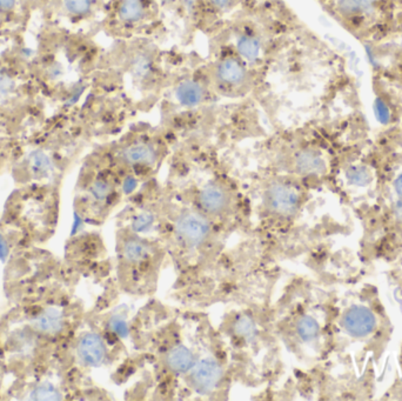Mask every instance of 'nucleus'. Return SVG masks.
<instances>
[{"label":"nucleus","mask_w":402,"mask_h":401,"mask_svg":"<svg viewBox=\"0 0 402 401\" xmlns=\"http://www.w3.org/2000/svg\"><path fill=\"white\" fill-rule=\"evenodd\" d=\"M374 112L377 114V119L381 123H387L391 117V112L388 109L387 106L382 100L377 99V102H374Z\"/></svg>","instance_id":"obj_25"},{"label":"nucleus","mask_w":402,"mask_h":401,"mask_svg":"<svg viewBox=\"0 0 402 401\" xmlns=\"http://www.w3.org/2000/svg\"><path fill=\"white\" fill-rule=\"evenodd\" d=\"M348 182L356 186H365L372 179L370 171L366 168H351L346 172Z\"/></svg>","instance_id":"obj_22"},{"label":"nucleus","mask_w":402,"mask_h":401,"mask_svg":"<svg viewBox=\"0 0 402 401\" xmlns=\"http://www.w3.org/2000/svg\"><path fill=\"white\" fill-rule=\"evenodd\" d=\"M297 31V18L283 0H246L236 15L208 39L210 45L232 50L257 74Z\"/></svg>","instance_id":"obj_2"},{"label":"nucleus","mask_w":402,"mask_h":401,"mask_svg":"<svg viewBox=\"0 0 402 401\" xmlns=\"http://www.w3.org/2000/svg\"><path fill=\"white\" fill-rule=\"evenodd\" d=\"M8 247L4 239L0 237V259L4 260L8 257Z\"/></svg>","instance_id":"obj_29"},{"label":"nucleus","mask_w":402,"mask_h":401,"mask_svg":"<svg viewBox=\"0 0 402 401\" xmlns=\"http://www.w3.org/2000/svg\"><path fill=\"white\" fill-rule=\"evenodd\" d=\"M246 0H192L191 25L205 36H213L236 15Z\"/></svg>","instance_id":"obj_5"},{"label":"nucleus","mask_w":402,"mask_h":401,"mask_svg":"<svg viewBox=\"0 0 402 401\" xmlns=\"http://www.w3.org/2000/svg\"><path fill=\"white\" fill-rule=\"evenodd\" d=\"M344 325L353 336L365 337L373 331L375 319L372 312L365 307H353L344 315Z\"/></svg>","instance_id":"obj_13"},{"label":"nucleus","mask_w":402,"mask_h":401,"mask_svg":"<svg viewBox=\"0 0 402 401\" xmlns=\"http://www.w3.org/2000/svg\"><path fill=\"white\" fill-rule=\"evenodd\" d=\"M15 5V0H0V11H10Z\"/></svg>","instance_id":"obj_28"},{"label":"nucleus","mask_w":402,"mask_h":401,"mask_svg":"<svg viewBox=\"0 0 402 401\" xmlns=\"http://www.w3.org/2000/svg\"><path fill=\"white\" fill-rule=\"evenodd\" d=\"M196 201L205 215L220 217L232 210L234 196L224 182L210 180L200 187Z\"/></svg>","instance_id":"obj_8"},{"label":"nucleus","mask_w":402,"mask_h":401,"mask_svg":"<svg viewBox=\"0 0 402 401\" xmlns=\"http://www.w3.org/2000/svg\"><path fill=\"white\" fill-rule=\"evenodd\" d=\"M395 190H396V193L402 198V175L395 182Z\"/></svg>","instance_id":"obj_30"},{"label":"nucleus","mask_w":402,"mask_h":401,"mask_svg":"<svg viewBox=\"0 0 402 401\" xmlns=\"http://www.w3.org/2000/svg\"><path fill=\"white\" fill-rule=\"evenodd\" d=\"M105 27L116 41L160 39L165 31L163 8L158 0H109Z\"/></svg>","instance_id":"obj_4"},{"label":"nucleus","mask_w":402,"mask_h":401,"mask_svg":"<svg viewBox=\"0 0 402 401\" xmlns=\"http://www.w3.org/2000/svg\"><path fill=\"white\" fill-rule=\"evenodd\" d=\"M167 367L175 373L187 372L193 366V354L185 346H177L167 353Z\"/></svg>","instance_id":"obj_15"},{"label":"nucleus","mask_w":402,"mask_h":401,"mask_svg":"<svg viewBox=\"0 0 402 401\" xmlns=\"http://www.w3.org/2000/svg\"><path fill=\"white\" fill-rule=\"evenodd\" d=\"M297 334L304 341L314 339L319 334V324L311 317L301 318L297 325Z\"/></svg>","instance_id":"obj_19"},{"label":"nucleus","mask_w":402,"mask_h":401,"mask_svg":"<svg viewBox=\"0 0 402 401\" xmlns=\"http://www.w3.org/2000/svg\"><path fill=\"white\" fill-rule=\"evenodd\" d=\"M33 400H60L62 394L51 383H43L31 392Z\"/></svg>","instance_id":"obj_21"},{"label":"nucleus","mask_w":402,"mask_h":401,"mask_svg":"<svg viewBox=\"0 0 402 401\" xmlns=\"http://www.w3.org/2000/svg\"><path fill=\"white\" fill-rule=\"evenodd\" d=\"M80 360L91 367H97L104 362L106 358L105 344L95 333H87L80 339L76 348Z\"/></svg>","instance_id":"obj_11"},{"label":"nucleus","mask_w":402,"mask_h":401,"mask_svg":"<svg viewBox=\"0 0 402 401\" xmlns=\"http://www.w3.org/2000/svg\"><path fill=\"white\" fill-rule=\"evenodd\" d=\"M234 329L238 336L243 337L245 339H250L255 336V325L248 317L240 318L239 320L236 321Z\"/></svg>","instance_id":"obj_24"},{"label":"nucleus","mask_w":402,"mask_h":401,"mask_svg":"<svg viewBox=\"0 0 402 401\" xmlns=\"http://www.w3.org/2000/svg\"><path fill=\"white\" fill-rule=\"evenodd\" d=\"M12 88H13V81L11 78L4 73H0V95H6Z\"/></svg>","instance_id":"obj_27"},{"label":"nucleus","mask_w":402,"mask_h":401,"mask_svg":"<svg viewBox=\"0 0 402 401\" xmlns=\"http://www.w3.org/2000/svg\"><path fill=\"white\" fill-rule=\"evenodd\" d=\"M113 191L114 189H113L112 184L106 179H97L90 187L92 197L100 203L107 200L112 196Z\"/></svg>","instance_id":"obj_20"},{"label":"nucleus","mask_w":402,"mask_h":401,"mask_svg":"<svg viewBox=\"0 0 402 401\" xmlns=\"http://www.w3.org/2000/svg\"><path fill=\"white\" fill-rule=\"evenodd\" d=\"M161 149L159 139L140 135L121 146L118 158L121 164L130 168H153L158 164Z\"/></svg>","instance_id":"obj_7"},{"label":"nucleus","mask_w":402,"mask_h":401,"mask_svg":"<svg viewBox=\"0 0 402 401\" xmlns=\"http://www.w3.org/2000/svg\"><path fill=\"white\" fill-rule=\"evenodd\" d=\"M220 366L212 359H203L192 367L191 383L199 393H210L220 383Z\"/></svg>","instance_id":"obj_10"},{"label":"nucleus","mask_w":402,"mask_h":401,"mask_svg":"<svg viewBox=\"0 0 402 401\" xmlns=\"http://www.w3.org/2000/svg\"><path fill=\"white\" fill-rule=\"evenodd\" d=\"M200 69L210 90L220 100L231 102L253 97L257 72L229 48L210 45V55L200 60Z\"/></svg>","instance_id":"obj_3"},{"label":"nucleus","mask_w":402,"mask_h":401,"mask_svg":"<svg viewBox=\"0 0 402 401\" xmlns=\"http://www.w3.org/2000/svg\"><path fill=\"white\" fill-rule=\"evenodd\" d=\"M192 55L163 48L159 39L116 41L109 52V95L123 99L137 114L159 104Z\"/></svg>","instance_id":"obj_1"},{"label":"nucleus","mask_w":402,"mask_h":401,"mask_svg":"<svg viewBox=\"0 0 402 401\" xmlns=\"http://www.w3.org/2000/svg\"><path fill=\"white\" fill-rule=\"evenodd\" d=\"M294 171L301 175H321L326 172V161L313 149H302L294 154Z\"/></svg>","instance_id":"obj_12"},{"label":"nucleus","mask_w":402,"mask_h":401,"mask_svg":"<svg viewBox=\"0 0 402 401\" xmlns=\"http://www.w3.org/2000/svg\"><path fill=\"white\" fill-rule=\"evenodd\" d=\"M210 223L206 215L194 210L182 211L175 220L177 237L191 246L201 244L210 234Z\"/></svg>","instance_id":"obj_9"},{"label":"nucleus","mask_w":402,"mask_h":401,"mask_svg":"<svg viewBox=\"0 0 402 401\" xmlns=\"http://www.w3.org/2000/svg\"><path fill=\"white\" fill-rule=\"evenodd\" d=\"M29 161L33 171L38 175H48V172L51 170V161L43 152H33L29 157Z\"/></svg>","instance_id":"obj_23"},{"label":"nucleus","mask_w":402,"mask_h":401,"mask_svg":"<svg viewBox=\"0 0 402 401\" xmlns=\"http://www.w3.org/2000/svg\"><path fill=\"white\" fill-rule=\"evenodd\" d=\"M64 326V318L60 311L50 307L43 311L34 320V327L43 334H57Z\"/></svg>","instance_id":"obj_14"},{"label":"nucleus","mask_w":402,"mask_h":401,"mask_svg":"<svg viewBox=\"0 0 402 401\" xmlns=\"http://www.w3.org/2000/svg\"><path fill=\"white\" fill-rule=\"evenodd\" d=\"M123 253H125V258L130 263H139V261L145 259L149 254V251H147L145 244L142 241L130 240L127 241L126 245H125Z\"/></svg>","instance_id":"obj_18"},{"label":"nucleus","mask_w":402,"mask_h":401,"mask_svg":"<svg viewBox=\"0 0 402 401\" xmlns=\"http://www.w3.org/2000/svg\"><path fill=\"white\" fill-rule=\"evenodd\" d=\"M97 0H64V6L69 15L86 17L95 11Z\"/></svg>","instance_id":"obj_17"},{"label":"nucleus","mask_w":402,"mask_h":401,"mask_svg":"<svg viewBox=\"0 0 402 401\" xmlns=\"http://www.w3.org/2000/svg\"><path fill=\"white\" fill-rule=\"evenodd\" d=\"M375 0H333V8L342 15H354L370 12Z\"/></svg>","instance_id":"obj_16"},{"label":"nucleus","mask_w":402,"mask_h":401,"mask_svg":"<svg viewBox=\"0 0 402 401\" xmlns=\"http://www.w3.org/2000/svg\"><path fill=\"white\" fill-rule=\"evenodd\" d=\"M153 223V215L149 212H144L142 215H138L134 220L133 226L135 230H144L145 227L149 226Z\"/></svg>","instance_id":"obj_26"},{"label":"nucleus","mask_w":402,"mask_h":401,"mask_svg":"<svg viewBox=\"0 0 402 401\" xmlns=\"http://www.w3.org/2000/svg\"><path fill=\"white\" fill-rule=\"evenodd\" d=\"M261 199L264 210L280 218L293 217L300 208V192L293 184L281 179L268 182L264 186Z\"/></svg>","instance_id":"obj_6"}]
</instances>
